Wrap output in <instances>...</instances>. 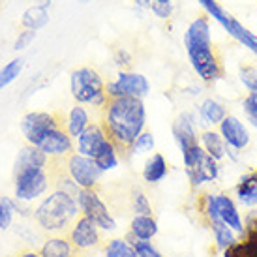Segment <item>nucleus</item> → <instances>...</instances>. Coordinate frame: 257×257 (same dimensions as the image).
Listing matches in <instances>:
<instances>
[{"label": "nucleus", "instance_id": "f257e3e1", "mask_svg": "<svg viewBox=\"0 0 257 257\" xmlns=\"http://www.w3.org/2000/svg\"><path fill=\"white\" fill-rule=\"evenodd\" d=\"M103 130L118 150L128 152L132 143L145 132L147 111L145 103L139 98H114L105 105Z\"/></svg>", "mask_w": 257, "mask_h": 257}, {"label": "nucleus", "instance_id": "f03ea898", "mask_svg": "<svg viewBox=\"0 0 257 257\" xmlns=\"http://www.w3.org/2000/svg\"><path fill=\"white\" fill-rule=\"evenodd\" d=\"M184 47L193 72L205 83H216L221 77L220 60L212 49V34L208 17L193 19L184 32Z\"/></svg>", "mask_w": 257, "mask_h": 257}, {"label": "nucleus", "instance_id": "7ed1b4c3", "mask_svg": "<svg viewBox=\"0 0 257 257\" xmlns=\"http://www.w3.org/2000/svg\"><path fill=\"white\" fill-rule=\"evenodd\" d=\"M81 216L77 197L62 190L51 192L47 197L40 201V205L34 208V220L38 227L47 233H64L70 231L73 221Z\"/></svg>", "mask_w": 257, "mask_h": 257}, {"label": "nucleus", "instance_id": "20e7f679", "mask_svg": "<svg viewBox=\"0 0 257 257\" xmlns=\"http://www.w3.org/2000/svg\"><path fill=\"white\" fill-rule=\"evenodd\" d=\"M70 92L79 105H92V107L101 109L109 103L105 83L100 77V73L92 68H79L72 72Z\"/></svg>", "mask_w": 257, "mask_h": 257}, {"label": "nucleus", "instance_id": "39448f33", "mask_svg": "<svg viewBox=\"0 0 257 257\" xmlns=\"http://www.w3.org/2000/svg\"><path fill=\"white\" fill-rule=\"evenodd\" d=\"M51 186L49 175L43 167H27L14 173V199L21 203H32V201L43 197Z\"/></svg>", "mask_w": 257, "mask_h": 257}, {"label": "nucleus", "instance_id": "423d86ee", "mask_svg": "<svg viewBox=\"0 0 257 257\" xmlns=\"http://www.w3.org/2000/svg\"><path fill=\"white\" fill-rule=\"evenodd\" d=\"M77 203L81 214L90 218L101 231H105V233L116 231L118 223H116L109 207L103 203V199H101L100 193L96 192V190H81L77 195Z\"/></svg>", "mask_w": 257, "mask_h": 257}, {"label": "nucleus", "instance_id": "0eeeda50", "mask_svg": "<svg viewBox=\"0 0 257 257\" xmlns=\"http://www.w3.org/2000/svg\"><path fill=\"white\" fill-rule=\"evenodd\" d=\"M66 171H68V177L81 190H96V186H98V182L101 180V175H103L92 158H86L79 152H73L68 156Z\"/></svg>", "mask_w": 257, "mask_h": 257}, {"label": "nucleus", "instance_id": "6e6552de", "mask_svg": "<svg viewBox=\"0 0 257 257\" xmlns=\"http://www.w3.org/2000/svg\"><path fill=\"white\" fill-rule=\"evenodd\" d=\"M105 90H107L109 100H114V98H139V100H143L149 94L150 85L143 73L120 72L114 81H111L105 86Z\"/></svg>", "mask_w": 257, "mask_h": 257}, {"label": "nucleus", "instance_id": "1a4fd4ad", "mask_svg": "<svg viewBox=\"0 0 257 257\" xmlns=\"http://www.w3.org/2000/svg\"><path fill=\"white\" fill-rule=\"evenodd\" d=\"M68 238L75 251L96 250L101 244V229L86 216H79L68 231Z\"/></svg>", "mask_w": 257, "mask_h": 257}, {"label": "nucleus", "instance_id": "9d476101", "mask_svg": "<svg viewBox=\"0 0 257 257\" xmlns=\"http://www.w3.org/2000/svg\"><path fill=\"white\" fill-rule=\"evenodd\" d=\"M55 128H58L57 118L47 111H30L21 118L23 137L27 139V143L34 147H38L45 134H49Z\"/></svg>", "mask_w": 257, "mask_h": 257}, {"label": "nucleus", "instance_id": "9b49d317", "mask_svg": "<svg viewBox=\"0 0 257 257\" xmlns=\"http://www.w3.org/2000/svg\"><path fill=\"white\" fill-rule=\"evenodd\" d=\"M218 128H220L218 132L221 134V137L227 143L229 149L236 150V152H242L250 145V130H248V126L240 118H236L233 114H227Z\"/></svg>", "mask_w": 257, "mask_h": 257}, {"label": "nucleus", "instance_id": "f8f14e48", "mask_svg": "<svg viewBox=\"0 0 257 257\" xmlns=\"http://www.w3.org/2000/svg\"><path fill=\"white\" fill-rule=\"evenodd\" d=\"M173 137L179 145L180 152L192 149L195 145H199V134H197V122L195 114L186 111L173 122Z\"/></svg>", "mask_w": 257, "mask_h": 257}, {"label": "nucleus", "instance_id": "ddd939ff", "mask_svg": "<svg viewBox=\"0 0 257 257\" xmlns=\"http://www.w3.org/2000/svg\"><path fill=\"white\" fill-rule=\"evenodd\" d=\"M107 141H109V137H107V132L103 130V126L92 122V124L77 137V152L94 160V158L100 154V150L105 147Z\"/></svg>", "mask_w": 257, "mask_h": 257}, {"label": "nucleus", "instance_id": "4468645a", "mask_svg": "<svg viewBox=\"0 0 257 257\" xmlns=\"http://www.w3.org/2000/svg\"><path fill=\"white\" fill-rule=\"evenodd\" d=\"M40 149L47 154V156H55V158H60V156H70L73 150V139L70 137V134L62 130L60 126L55 130H51L49 134H45L40 145H38Z\"/></svg>", "mask_w": 257, "mask_h": 257}, {"label": "nucleus", "instance_id": "2eb2a0df", "mask_svg": "<svg viewBox=\"0 0 257 257\" xmlns=\"http://www.w3.org/2000/svg\"><path fill=\"white\" fill-rule=\"evenodd\" d=\"M216 197V207H218V214H220V220L235 231L236 235L242 236L246 233V223L242 221V216L238 212V207H236L235 199L227 195V193H218Z\"/></svg>", "mask_w": 257, "mask_h": 257}, {"label": "nucleus", "instance_id": "dca6fc26", "mask_svg": "<svg viewBox=\"0 0 257 257\" xmlns=\"http://www.w3.org/2000/svg\"><path fill=\"white\" fill-rule=\"evenodd\" d=\"M186 175H188V179H190L193 188L201 184H207V182H214L220 177V162H216L214 158L205 154L195 167L186 169Z\"/></svg>", "mask_w": 257, "mask_h": 257}, {"label": "nucleus", "instance_id": "f3484780", "mask_svg": "<svg viewBox=\"0 0 257 257\" xmlns=\"http://www.w3.org/2000/svg\"><path fill=\"white\" fill-rule=\"evenodd\" d=\"M158 221L154 216H134L130 221V242H150L158 235Z\"/></svg>", "mask_w": 257, "mask_h": 257}, {"label": "nucleus", "instance_id": "a211bd4d", "mask_svg": "<svg viewBox=\"0 0 257 257\" xmlns=\"http://www.w3.org/2000/svg\"><path fill=\"white\" fill-rule=\"evenodd\" d=\"M49 162V156L43 152L40 147H34V145H25L17 156H15L14 162V173L21 171V169H27V167H45Z\"/></svg>", "mask_w": 257, "mask_h": 257}, {"label": "nucleus", "instance_id": "6ab92c4d", "mask_svg": "<svg viewBox=\"0 0 257 257\" xmlns=\"http://www.w3.org/2000/svg\"><path fill=\"white\" fill-rule=\"evenodd\" d=\"M49 4L51 0H43V2H38L34 6H29L25 10V14L21 17V23L25 29L29 30H40L43 29L47 23H49Z\"/></svg>", "mask_w": 257, "mask_h": 257}, {"label": "nucleus", "instance_id": "aec40b11", "mask_svg": "<svg viewBox=\"0 0 257 257\" xmlns=\"http://www.w3.org/2000/svg\"><path fill=\"white\" fill-rule=\"evenodd\" d=\"M199 145L210 158H214L216 162H221L227 156V143L223 141L220 132L216 130H205L199 136Z\"/></svg>", "mask_w": 257, "mask_h": 257}, {"label": "nucleus", "instance_id": "412c9836", "mask_svg": "<svg viewBox=\"0 0 257 257\" xmlns=\"http://www.w3.org/2000/svg\"><path fill=\"white\" fill-rule=\"evenodd\" d=\"M167 173H169V165L165 162L164 154L154 152V154L149 156V160L145 162L141 177H143V180L149 182V184H158V182H162V180L167 177Z\"/></svg>", "mask_w": 257, "mask_h": 257}, {"label": "nucleus", "instance_id": "4be33fe9", "mask_svg": "<svg viewBox=\"0 0 257 257\" xmlns=\"http://www.w3.org/2000/svg\"><path fill=\"white\" fill-rule=\"evenodd\" d=\"M235 195L244 207H257V171L240 177L235 186Z\"/></svg>", "mask_w": 257, "mask_h": 257}, {"label": "nucleus", "instance_id": "5701e85b", "mask_svg": "<svg viewBox=\"0 0 257 257\" xmlns=\"http://www.w3.org/2000/svg\"><path fill=\"white\" fill-rule=\"evenodd\" d=\"M73 246L70 238L64 235H55L45 238L40 246V255L42 257H72Z\"/></svg>", "mask_w": 257, "mask_h": 257}, {"label": "nucleus", "instance_id": "b1692460", "mask_svg": "<svg viewBox=\"0 0 257 257\" xmlns=\"http://www.w3.org/2000/svg\"><path fill=\"white\" fill-rule=\"evenodd\" d=\"M197 114H199V120L203 124H207V126H220L221 120L227 116V109L223 107V103H220L214 98H207V100L201 101Z\"/></svg>", "mask_w": 257, "mask_h": 257}, {"label": "nucleus", "instance_id": "393cba45", "mask_svg": "<svg viewBox=\"0 0 257 257\" xmlns=\"http://www.w3.org/2000/svg\"><path fill=\"white\" fill-rule=\"evenodd\" d=\"M90 124H92V122H90V114H88V111H86L83 105L75 103V105L70 109L68 118H66V132L70 134L72 139H77Z\"/></svg>", "mask_w": 257, "mask_h": 257}, {"label": "nucleus", "instance_id": "a878e982", "mask_svg": "<svg viewBox=\"0 0 257 257\" xmlns=\"http://www.w3.org/2000/svg\"><path fill=\"white\" fill-rule=\"evenodd\" d=\"M223 257H257V233L246 229L240 240L223 251Z\"/></svg>", "mask_w": 257, "mask_h": 257}, {"label": "nucleus", "instance_id": "bb28decb", "mask_svg": "<svg viewBox=\"0 0 257 257\" xmlns=\"http://www.w3.org/2000/svg\"><path fill=\"white\" fill-rule=\"evenodd\" d=\"M94 162L96 165L101 169V173H107V171H113L114 167H118L120 164V158H118V147L109 139L105 147L100 150V154L94 158Z\"/></svg>", "mask_w": 257, "mask_h": 257}, {"label": "nucleus", "instance_id": "cd10ccee", "mask_svg": "<svg viewBox=\"0 0 257 257\" xmlns=\"http://www.w3.org/2000/svg\"><path fill=\"white\" fill-rule=\"evenodd\" d=\"M210 231H212V236H214V242L218 246V250L225 251L229 250L231 246H235L238 242V235L231 227H227L223 221H218V223H212L210 225Z\"/></svg>", "mask_w": 257, "mask_h": 257}, {"label": "nucleus", "instance_id": "c85d7f7f", "mask_svg": "<svg viewBox=\"0 0 257 257\" xmlns=\"http://www.w3.org/2000/svg\"><path fill=\"white\" fill-rule=\"evenodd\" d=\"M227 32L235 38V40H238V42L242 43L244 47H248V49H250L251 53L257 57V36L251 32V30L246 29L242 23L236 21L235 17H233V19H231V25H229V29H227Z\"/></svg>", "mask_w": 257, "mask_h": 257}, {"label": "nucleus", "instance_id": "c756f323", "mask_svg": "<svg viewBox=\"0 0 257 257\" xmlns=\"http://www.w3.org/2000/svg\"><path fill=\"white\" fill-rule=\"evenodd\" d=\"M105 257H137L136 246L128 238H113L103 248Z\"/></svg>", "mask_w": 257, "mask_h": 257}, {"label": "nucleus", "instance_id": "7c9ffc66", "mask_svg": "<svg viewBox=\"0 0 257 257\" xmlns=\"http://www.w3.org/2000/svg\"><path fill=\"white\" fill-rule=\"evenodd\" d=\"M23 72V58H14L0 68V90L14 83Z\"/></svg>", "mask_w": 257, "mask_h": 257}, {"label": "nucleus", "instance_id": "2f4dec72", "mask_svg": "<svg viewBox=\"0 0 257 257\" xmlns=\"http://www.w3.org/2000/svg\"><path fill=\"white\" fill-rule=\"evenodd\" d=\"M201 6H203V10L207 12L214 21H218L223 27V29L227 30L229 29V25H231V19H233V15H229L223 8L216 2V0H197Z\"/></svg>", "mask_w": 257, "mask_h": 257}, {"label": "nucleus", "instance_id": "473e14b6", "mask_svg": "<svg viewBox=\"0 0 257 257\" xmlns=\"http://www.w3.org/2000/svg\"><path fill=\"white\" fill-rule=\"evenodd\" d=\"M15 212V199L14 197H6V195H0V233H4L12 227L14 223Z\"/></svg>", "mask_w": 257, "mask_h": 257}, {"label": "nucleus", "instance_id": "72a5a7b5", "mask_svg": "<svg viewBox=\"0 0 257 257\" xmlns=\"http://www.w3.org/2000/svg\"><path fill=\"white\" fill-rule=\"evenodd\" d=\"M130 205H132V212H134V216H152V205H150L149 197L145 195V192L137 190V188L132 192Z\"/></svg>", "mask_w": 257, "mask_h": 257}, {"label": "nucleus", "instance_id": "f704fd0d", "mask_svg": "<svg viewBox=\"0 0 257 257\" xmlns=\"http://www.w3.org/2000/svg\"><path fill=\"white\" fill-rule=\"evenodd\" d=\"M154 136L150 134V132H143L141 136L137 137L136 141L132 143V147L128 149V154L130 156H137V154H145V152H152L154 150Z\"/></svg>", "mask_w": 257, "mask_h": 257}, {"label": "nucleus", "instance_id": "c9c22d12", "mask_svg": "<svg viewBox=\"0 0 257 257\" xmlns=\"http://www.w3.org/2000/svg\"><path fill=\"white\" fill-rule=\"evenodd\" d=\"M240 83L246 86V90L250 94H257V70L253 66L240 68Z\"/></svg>", "mask_w": 257, "mask_h": 257}, {"label": "nucleus", "instance_id": "e433bc0d", "mask_svg": "<svg viewBox=\"0 0 257 257\" xmlns=\"http://www.w3.org/2000/svg\"><path fill=\"white\" fill-rule=\"evenodd\" d=\"M242 109L246 118L257 130V94H248L242 101Z\"/></svg>", "mask_w": 257, "mask_h": 257}, {"label": "nucleus", "instance_id": "4c0bfd02", "mask_svg": "<svg viewBox=\"0 0 257 257\" xmlns=\"http://www.w3.org/2000/svg\"><path fill=\"white\" fill-rule=\"evenodd\" d=\"M34 38H36V32H34V30L25 29L23 32H19V34H17V40H15L14 49H15V51L27 49V47H29L30 43L34 42Z\"/></svg>", "mask_w": 257, "mask_h": 257}, {"label": "nucleus", "instance_id": "58836bf2", "mask_svg": "<svg viewBox=\"0 0 257 257\" xmlns=\"http://www.w3.org/2000/svg\"><path fill=\"white\" fill-rule=\"evenodd\" d=\"M136 246L137 257H164L152 246V242H132Z\"/></svg>", "mask_w": 257, "mask_h": 257}, {"label": "nucleus", "instance_id": "ea45409f", "mask_svg": "<svg viewBox=\"0 0 257 257\" xmlns=\"http://www.w3.org/2000/svg\"><path fill=\"white\" fill-rule=\"evenodd\" d=\"M150 10H152V14L156 15V17H160V19H167L173 12V6L171 4H152Z\"/></svg>", "mask_w": 257, "mask_h": 257}, {"label": "nucleus", "instance_id": "a19ab883", "mask_svg": "<svg viewBox=\"0 0 257 257\" xmlns=\"http://www.w3.org/2000/svg\"><path fill=\"white\" fill-rule=\"evenodd\" d=\"M114 60H116V64L118 66L130 64V53L126 49H118L116 51V55H114Z\"/></svg>", "mask_w": 257, "mask_h": 257}, {"label": "nucleus", "instance_id": "79ce46f5", "mask_svg": "<svg viewBox=\"0 0 257 257\" xmlns=\"http://www.w3.org/2000/svg\"><path fill=\"white\" fill-rule=\"evenodd\" d=\"M17 257H42V255H40V251L29 250V251H23V253H19Z\"/></svg>", "mask_w": 257, "mask_h": 257}, {"label": "nucleus", "instance_id": "37998d69", "mask_svg": "<svg viewBox=\"0 0 257 257\" xmlns=\"http://www.w3.org/2000/svg\"><path fill=\"white\" fill-rule=\"evenodd\" d=\"M137 6L139 8H149L150 10V6H152V0H134Z\"/></svg>", "mask_w": 257, "mask_h": 257}, {"label": "nucleus", "instance_id": "c03bdc74", "mask_svg": "<svg viewBox=\"0 0 257 257\" xmlns=\"http://www.w3.org/2000/svg\"><path fill=\"white\" fill-rule=\"evenodd\" d=\"M152 4H171V0H152Z\"/></svg>", "mask_w": 257, "mask_h": 257}, {"label": "nucleus", "instance_id": "a18cd8bd", "mask_svg": "<svg viewBox=\"0 0 257 257\" xmlns=\"http://www.w3.org/2000/svg\"><path fill=\"white\" fill-rule=\"evenodd\" d=\"M79 2H81V4H86V2H92V0H79Z\"/></svg>", "mask_w": 257, "mask_h": 257}, {"label": "nucleus", "instance_id": "49530a36", "mask_svg": "<svg viewBox=\"0 0 257 257\" xmlns=\"http://www.w3.org/2000/svg\"><path fill=\"white\" fill-rule=\"evenodd\" d=\"M72 257H73V255H72Z\"/></svg>", "mask_w": 257, "mask_h": 257}]
</instances>
